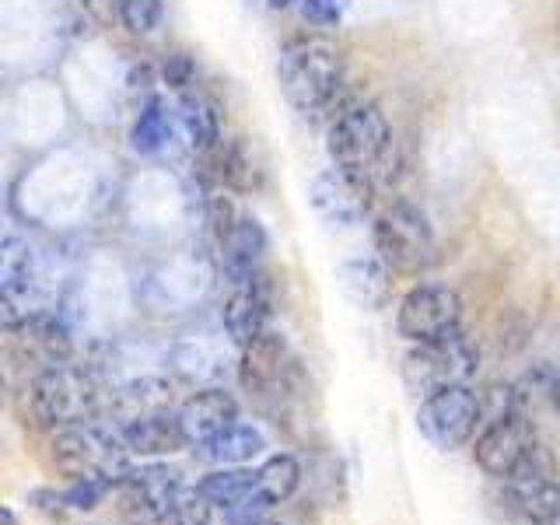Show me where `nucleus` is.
I'll list each match as a JSON object with an SVG mask.
<instances>
[{
	"instance_id": "obj_25",
	"label": "nucleus",
	"mask_w": 560,
	"mask_h": 525,
	"mask_svg": "<svg viewBox=\"0 0 560 525\" xmlns=\"http://www.w3.org/2000/svg\"><path fill=\"white\" fill-rule=\"evenodd\" d=\"M113 11L119 18V25L130 35H151L162 28L165 18V0H113Z\"/></svg>"
},
{
	"instance_id": "obj_6",
	"label": "nucleus",
	"mask_w": 560,
	"mask_h": 525,
	"mask_svg": "<svg viewBox=\"0 0 560 525\" xmlns=\"http://www.w3.org/2000/svg\"><path fill=\"white\" fill-rule=\"evenodd\" d=\"M477 372H480V347L463 329L442 340L413 343L407 350V358H402V385L420 399L455 389V385H469L477 378Z\"/></svg>"
},
{
	"instance_id": "obj_13",
	"label": "nucleus",
	"mask_w": 560,
	"mask_h": 525,
	"mask_svg": "<svg viewBox=\"0 0 560 525\" xmlns=\"http://www.w3.org/2000/svg\"><path fill=\"white\" fill-rule=\"evenodd\" d=\"M504 498L512 504V512H518L525 522L547 525L560 518V480L553 472V463L542 452H536L522 469H515L512 477L501 480Z\"/></svg>"
},
{
	"instance_id": "obj_19",
	"label": "nucleus",
	"mask_w": 560,
	"mask_h": 525,
	"mask_svg": "<svg viewBox=\"0 0 560 525\" xmlns=\"http://www.w3.org/2000/svg\"><path fill=\"white\" fill-rule=\"evenodd\" d=\"M288 372V343L280 332L267 329L259 332L253 343L242 347V382L249 389L262 393V389H273V385L284 378Z\"/></svg>"
},
{
	"instance_id": "obj_7",
	"label": "nucleus",
	"mask_w": 560,
	"mask_h": 525,
	"mask_svg": "<svg viewBox=\"0 0 560 525\" xmlns=\"http://www.w3.org/2000/svg\"><path fill=\"white\" fill-rule=\"evenodd\" d=\"M375 253L393 273H420L434 262V232L420 207L393 200L375 218Z\"/></svg>"
},
{
	"instance_id": "obj_2",
	"label": "nucleus",
	"mask_w": 560,
	"mask_h": 525,
	"mask_svg": "<svg viewBox=\"0 0 560 525\" xmlns=\"http://www.w3.org/2000/svg\"><path fill=\"white\" fill-rule=\"evenodd\" d=\"M393 148H396L393 127L375 102H347L329 119L326 130L329 162L343 168L347 175H358V179L378 186V179L393 165Z\"/></svg>"
},
{
	"instance_id": "obj_5",
	"label": "nucleus",
	"mask_w": 560,
	"mask_h": 525,
	"mask_svg": "<svg viewBox=\"0 0 560 525\" xmlns=\"http://www.w3.org/2000/svg\"><path fill=\"white\" fill-rule=\"evenodd\" d=\"M536 452L539 438L529 410H522L515 402V389H498V407L487 410L477 438H472V459L487 477L508 480Z\"/></svg>"
},
{
	"instance_id": "obj_1",
	"label": "nucleus",
	"mask_w": 560,
	"mask_h": 525,
	"mask_svg": "<svg viewBox=\"0 0 560 525\" xmlns=\"http://www.w3.org/2000/svg\"><path fill=\"white\" fill-rule=\"evenodd\" d=\"M347 60L343 49L319 32L294 35L277 60V81L288 105L302 116H323L343 92Z\"/></svg>"
},
{
	"instance_id": "obj_29",
	"label": "nucleus",
	"mask_w": 560,
	"mask_h": 525,
	"mask_svg": "<svg viewBox=\"0 0 560 525\" xmlns=\"http://www.w3.org/2000/svg\"><path fill=\"white\" fill-rule=\"evenodd\" d=\"M192 81H197V67H192L189 57H183V52H172L168 63H165V84L172 88V92H192Z\"/></svg>"
},
{
	"instance_id": "obj_14",
	"label": "nucleus",
	"mask_w": 560,
	"mask_h": 525,
	"mask_svg": "<svg viewBox=\"0 0 560 525\" xmlns=\"http://www.w3.org/2000/svg\"><path fill=\"white\" fill-rule=\"evenodd\" d=\"M221 323L228 329V337H232L238 347L253 343L259 332H267V323H270V284H267V277L259 273V277L228 284Z\"/></svg>"
},
{
	"instance_id": "obj_30",
	"label": "nucleus",
	"mask_w": 560,
	"mask_h": 525,
	"mask_svg": "<svg viewBox=\"0 0 560 525\" xmlns=\"http://www.w3.org/2000/svg\"><path fill=\"white\" fill-rule=\"evenodd\" d=\"M267 4H270L273 11H288V8H294V4H302V0H267Z\"/></svg>"
},
{
	"instance_id": "obj_9",
	"label": "nucleus",
	"mask_w": 560,
	"mask_h": 525,
	"mask_svg": "<svg viewBox=\"0 0 560 525\" xmlns=\"http://www.w3.org/2000/svg\"><path fill=\"white\" fill-rule=\"evenodd\" d=\"M183 472L165 463L133 466L119 483V512L130 525H165L175 515Z\"/></svg>"
},
{
	"instance_id": "obj_3",
	"label": "nucleus",
	"mask_w": 560,
	"mask_h": 525,
	"mask_svg": "<svg viewBox=\"0 0 560 525\" xmlns=\"http://www.w3.org/2000/svg\"><path fill=\"white\" fill-rule=\"evenodd\" d=\"M102 402H105L102 378L92 368L70 361L32 375L25 389V407L32 424L46 431H63V428L88 424V420H98Z\"/></svg>"
},
{
	"instance_id": "obj_15",
	"label": "nucleus",
	"mask_w": 560,
	"mask_h": 525,
	"mask_svg": "<svg viewBox=\"0 0 560 525\" xmlns=\"http://www.w3.org/2000/svg\"><path fill=\"white\" fill-rule=\"evenodd\" d=\"M179 424L189 448H207L232 424H238V402L224 389H200L179 407Z\"/></svg>"
},
{
	"instance_id": "obj_10",
	"label": "nucleus",
	"mask_w": 560,
	"mask_h": 525,
	"mask_svg": "<svg viewBox=\"0 0 560 525\" xmlns=\"http://www.w3.org/2000/svg\"><path fill=\"white\" fill-rule=\"evenodd\" d=\"M396 329L410 343L452 337L463 329V298L448 284H417L402 294L396 308Z\"/></svg>"
},
{
	"instance_id": "obj_28",
	"label": "nucleus",
	"mask_w": 560,
	"mask_h": 525,
	"mask_svg": "<svg viewBox=\"0 0 560 525\" xmlns=\"http://www.w3.org/2000/svg\"><path fill=\"white\" fill-rule=\"evenodd\" d=\"M109 490L113 487L102 483V480H70V487H67V504L88 512V508H95L105 494H109Z\"/></svg>"
},
{
	"instance_id": "obj_17",
	"label": "nucleus",
	"mask_w": 560,
	"mask_h": 525,
	"mask_svg": "<svg viewBox=\"0 0 560 525\" xmlns=\"http://www.w3.org/2000/svg\"><path fill=\"white\" fill-rule=\"evenodd\" d=\"M119 434L133 455H172L186 445L179 413H172L168 407L127 417L119 424Z\"/></svg>"
},
{
	"instance_id": "obj_12",
	"label": "nucleus",
	"mask_w": 560,
	"mask_h": 525,
	"mask_svg": "<svg viewBox=\"0 0 560 525\" xmlns=\"http://www.w3.org/2000/svg\"><path fill=\"white\" fill-rule=\"evenodd\" d=\"M372 197L375 186L358 179V175H347L343 168L329 165L323 168L315 179L308 183V203L326 224L332 228H354L368 214H372Z\"/></svg>"
},
{
	"instance_id": "obj_11",
	"label": "nucleus",
	"mask_w": 560,
	"mask_h": 525,
	"mask_svg": "<svg viewBox=\"0 0 560 525\" xmlns=\"http://www.w3.org/2000/svg\"><path fill=\"white\" fill-rule=\"evenodd\" d=\"M8 332H11V350L18 364L32 368V375L46 372V368L67 364L70 354H74V340H70L67 323L46 308L28 312L25 319L8 326Z\"/></svg>"
},
{
	"instance_id": "obj_31",
	"label": "nucleus",
	"mask_w": 560,
	"mask_h": 525,
	"mask_svg": "<svg viewBox=\"0 0 560 525\" xmlns=\"http://www.w3.org/2000/svg\"><path fill=\"white\" fill-rule=\"evenodd\" d=\"M4 525H18V518H14L11 508H4Z\"/></svg>"
},
{
	"instance_id": "obj_4",
	"label": "nucleus",
	"mask_w": 560,
	"mask_h": 525,
	"mask_svg": "<svg viewBox=\"0 0 560 525\" xmlns=\"http://www.w3.org/2000/svg\"><path fill=\"white\" fill-rule=\"evenodd\" d=\"M127 452L130 448H127V442H122L119 428L88 420V424L63 428V431L52 434L49 463L70 480H102L109 487H119L122 477L133 469Z\"/></svg>"
},
{
	"instance_id": "obj_23",
	"label": "nucleus",
	"mask_w": 560,
	"mask_h": 525,
	"mask_svg": "<svg viewBox=\"0 0 560 525\" xmlns=\"http://www.w3.org/2000/svg\"><path fill=\"white\" fill-rule=\"evenodd\" d=\"M197 487L214 508H221V512H232L235 504H242L256 490V472L242 469V466H218L214 472H207Z\"/></svg>"
},
{
	"instance_id": "obj_22",
	"label": "nucleus",
	"mask_w": 560,
	"mask_h": 525,
	"mask_svg": "<svg viewBox=\"0 0 560 525\" xmlns=\"http://www.w3.org/2000/svg\"><path fill=\"white\" fill-rule=\"evenodd\" d=\"M172 140V109L162 95H148L140 102L130 127V144L137 154H158Z\"/></svg>"
},
{
	"instance_id": "obj_27",
	"label": "nucleus",
	"mask_w": 560,
	"mask_h": 525,
	"mask_svg": "<svg viewBox=\"0 0 560 525\" xmlns=\"http://www.w3.org/2000/svg\"><path fill=\"white\" fill-rule=\"evenodd\" d=\"M354 0H302V14L315 28H337Z\"/></svg>"
},
{
	"instance_id": "obj_26",
	"label": "nucleus",
	"mask_w": 560,
	"mask_h": 525,
	"mask_svg": "<svg viewBox=\"0 0 560 525\" xmlns=\"http://www.w3.org/2000/svg\"><path fill=\"white\" fill-rule=\"evenodd\" d=\"M210 512H214V504L200 494V487H183L179 501H175L172 525H210Z\"/></svg>"
},
{
	"instance_id": "obj_24",
	"label": "nucleus",
	"mask_w": 560,
	"mask_h": 525,
	"mask_svg": "<svg viewBox=\"0 0 560 525\" xmlns=\"http://www.w3.org/2000/svg\"><path fill=\"white\" fill-rule=\"evenodd\" d=\"M298 483H302V466H298L294 455H270V459L256 469V494L270 508L284 504L298 490Z\"/></svg>"
},
{
	"instance_id": "obj_18",
	"label": "nucleus",
	"mask_w": 560,
	"mask_h": 525,
	"mask_svg": "<svg viewBox=\"0 0 560 525\" xmlns=\"http://www.w3.org/2000/svg\"><path fill=\"white\" fill-rule=\"evenodd\" d=\"M340 288L361 308H382L393 294V270L378 253L350 256L340 262Z\"/></svg>"
},
{
	"instance_id": "obj_32",
	"label": "nucleus",
	"mask_w": 560,
	"mask_h": 525,
	"mask_svg": "<svg viewBox=\"0 0 560 525\" xmlns=\"http://www.w3.org/2000/svg\"><path fill=\"white\" fill-rule=\"evenodd\" d=\"M253 525H284V522H273V518H259V522H253Z\"/></svg>"
},
{
	"instance_id": "obj_16",
	"label": "nucleus",
	"mask_w": 560,
	"mask_h": 525,
	"mask_svg": "<svg viewBox=\"0 0 560 525\" xmlns=\"http://www.w3.org/2000/svg\"><path fill=\"white\" fill-rule=\"evenodd\" d=\"M267 249H270V242H267V232H262V224L249 214H238L232 232L221 238V270L228 284L259 277Z\"/></svg>"
},
{
	"instance_id": "obj_20",
	"label": "nucleus",
	"mask_w": 560,
	"mask_h": 525,
	"mask_svg": "<svg viewBox=\"0 0 560 525\" xmlns=\"http://www.w3.org/2000/svg\"><path fill=\"white\" fill-rule=\"evenodd\" d=\"M179 130L186 133L189 140V148L197 151V154H210V151H218L221 148V140H224V127H221V109H218V102L203 95V92H183L179 95Z\"/></svg>"
},
{
	"instance_id": "obj_21",
	"label": "nucleus",
	"mask_w": 560,
	"mask_h": 525,
	"mask_svg": "<svg viewBox=\"0 0 560 525\" xmlns=\"http://www.w3.org/2000/svg\"><path fill=\"white\" fill-rule=\"evenodd\" d=\"M262 448H267L262 431L256 424L238 420V424H232L221 438H214L207 448H200V455L218 466H245V463H253L256 455H262Z\"/></svg>"
},
{
	"instance_id": "obj_8",
	"label": "nucleus",
	"mask_w": 560,
	"mask_h": 525,
	"mask_svg": "<svg viewBox=\"0 0 560 525\" xmlns=\"http://www.w3.org/2000/svg\"><path fill=\"white\" fill-rule=\"evenodd\" d=\"M483 417H487L483 396L472 393V385H455V389L420 399L417 428L438 448H459L469 438H477Z\"/></svg>"
}]
</instances>
